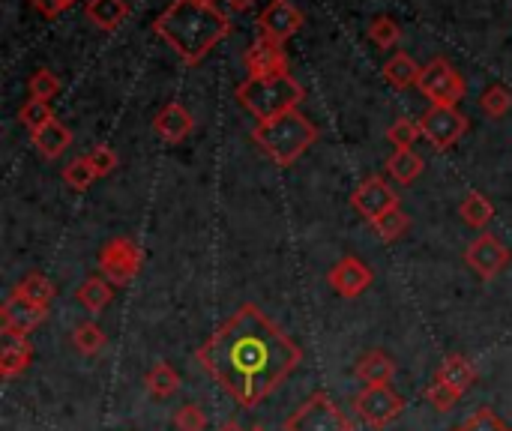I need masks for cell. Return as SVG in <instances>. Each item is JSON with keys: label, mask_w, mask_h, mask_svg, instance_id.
Segmentation results:
<instances>
[{"label": "cell", "mask_w": 512, "mask_h": 431, "mask_svg": "<svg viewBox=\"0 0 512 431\" xmlns=\"http://www.w3.org/2000/svg\"><path fill=\"white\" fill-rule=\"evenodd\" d=\"M201 369L240 408L255 411L303 363V348L255 303H243L201 348Z\"/></svg>", "instance_id": "1"}, {"label": "cell", "mask_w": 512, "mask_h": 431, "mask_svg": "<svg viewBox=\"0 0 512 431\" xmlns=\"http://www.w3.org/2000/svg\"><path fill=\"white\" fill-rule=\"evenodd\" d=\"M153 33L165 39L183 63L198 66L231 33V18L204 0H171L153 21Z\"/></svg>", "instance_id": "2"}, {"label": "cell", "mask_w": 512, "mask_h": 431, "mask_svg": "<svg viewBox=\"0 0 512 431\" xmlns=\"http://www.w3.org/2000/svg\"><path fill=\"white\" fill-rule=\"evenodd\" d=\"M318 135V126L297 108L273 120H264L252 129V141L258 144V150L279 168L294 165L318 141Z\"/></svg>", "instance_id": "3"}, {"label": "cell", "mask_w": 512, "mask_h": 431, "mask_svg": "<svg viewBox=\"0 0 512 431\" xmlns=\"http://www.w3.org/2000/svg\"><path fill=\"white\" fill-rule=\"evenodd\" d=\"M303 99H306V90H303V84L291 72L264 75V78L249 75L237 87V102L252 117H258V123L273 120V117H279L285 111H294Z\"/></svg>", "instance_id": "4"}, {"label": "cell", "mask_w": 512, "mask_h": 431, "mask_svg": "<svg viewBox=\"0 0 512 431\" xmlns=\"http://www.w3.org/2000/svg\"><path fill=\"white\" fill-rule=\"evenodd\" d=\"M417 90L432 102V105H459L468 93V84L462 78V72L447 60V57H435L423 66Z\"/></svg>", "instance_id": "5"}, {"label": "cell", "mask_w": 512, "mask_h": 431, "mask_svg": "<svg viewBox=\"0 0 512 431\" xmlns=\"http://www.w3.org/2000/svg\"><path fill=\"white\" fill-rule=\"evenodd\" d=\"M285 431H354V426L327 393H315L285 420Z\"/></svg>", "instance_id": "6"}, {"label": "cell", "mask_w": 512, "mask_h": 431, "mask_svg": "<svg viewBox=\"0 0 512 431\" xmlns=\"http://www.w3.org/2000/svg\"><path fill=\"white\" fill-rule=\"evenodd\" d=\"M141 264H144V249L129 237H114L99 249V270L114 288L129 285L138 276Z\"/></svg>", "instance_id": "7"}, {"label": "cell", "mask_w": 512, "mask_h": 431, "mask_svg": "<svg viewBox=\"0 0 512 431\" xmlns=\"http://www.w3.org/2000/svg\"><path fill=\"white\" fill-rule=\"evenodd\" d=\"M471 129L468 114H462L456 105H432L423 117H420V132L423 138L435 147V150H450L456 147L465 132Z\"/></svg>", "instance_id": "8"}, {"label": "cell", "mask_w": 512, "mask_h": 431, "mask_svg": "<svg viewBox=\"0 0 512 431\" xmlns=\"http://www.w3.org/2000/svg\"><path fill=\"white\" fill-rule=\"evenodd\" d=\"M354 411L357 417L372 426V429H387L393 426L402 411H405V399L387 384V387H366L357 399H354Z\"/></svg>", "instance_id": "9"}, {"label": "cell", "mask_w": 512, "mask_h": 431, "mask_svg": "<svg viewBox=\"0 0 512 431\" xmlns=\"http://www.w3.org/2000/svg\"><path fill=\"white\" fill-rule=\"evenodd\" d=\"M510 249L504 246V240L501 237H495V234H480L477 240H471L468 243V249H465V264L480 276V279H486V282H492V279H498L504 270H507V264H510Z\"/></svg>", "instance_id": "10"}, {"label": "cell", "mask_w": 512, "mask_h": 431, "mask_svg": "<svg viewBox=\"0 0 512 431\" xmlns=\"http://www.w3.org/2000/svg\"><path fill=\"white\" fill-rule=\"evenodd\" d=\"M351 207L357 216H363L372 225L375 219H381L384 213H390L402 204H399V192H393V186L384 177H366L351 192Z\"/></svg>", "instance_id": "11"}, {"label": "cell", "mask_w": 512, "mask_h": 431, "mask_svg": "<svg viewBox=\"0 0 512 431\" xmlns=\"http://www.w3.org/2000/svg\"><path fill=\"white\" fill-rule=\"evenodd\" d=\"M327 282H330V288H333L339 297L354 300V297H360L363 291L372 288L375 273H372V267H369L366 261L354 258V255H345V258H339L336 267L327 273Z\"/></svg>", "instance_id": "12"}, {"label": "cell", "mask_w": 512, "mask_h": 431, "mask_svg": "<svg viewBox=\"0 0 512 431\" xmlns=\"http://www.w3.org/2000/svg\"><path fill=\"white\" fill-rule=\"evenodd\" d=\"M303 27V12L291 0H270L258 15V36L288 42Z\"/></svg>", "instance_id": "13"}, {"label": "cell", "mask_w": 512, "mask_h": 431, "mask_svg": "<svg viewBox=\"0 0 512 431\" xmlns=\"http://www.w3.org/2000/svg\"><path fill=\"white\" fill-rule=\"evenodd\" d=\"M48 318V309L24 300L18 291H12L0 309V327H3V336H27L30 330H36L42 321Z\"/></svg>", "instance_id": "14"}, {"label": "cell", "mask_w": 512, "mask_h": 431, "mask_svg": "<svg viewBox=\"0 0 512 431\" xmlns=\"http://www.w3.org/2000/svg\"><path fill=\"white\" fill-rule=\"evenodd\" d=\"M243 63H246L249 75H255V78L288 72V51H285V42L258 36V39L246 48Z\"/></svg>", "instance_id": "15"}, {"label": "cell", "mask_w": 512, "mask_h": 431, "mask_svg": "<svg viewBox=\"0 0 512 431\" xmlns=\"http://www.w3.org/2000/svg\"><path fill=\"white\" fill-rule=\"evenodd\" d=\"M195 129V117L180 105V102H168L156 117H153V132L165 141V144H180L192 135Z\"/></svg>", "instance_id": "16"}, {"label": "cell", "mask_w": 512, "mask_h": 431, "mask_svg": "<svg viewBox=\"0 0 512 431\" xmlns=\"http://www.w3.org/2000/svg\"><path fill=\"white\" fill-rule=\"evenodd\" d=\"M354 375L366 384V387H387L396 378V360L384 351H366L357 366Z\"/></svg>", "instance_id": "17"}, {"label": "cell", "mask_w": 512, "mask_h": 431, "mask_svg": "<svg viewBox=\"0 0 512 431\" xmlns=\"http://www.w3.org/2000/svg\"><path fill=\"white\" fill-rule=\"evenodd\" d=\"M129 0H87L84 15L93 27L99 30H117L126 18H129Z\"/></svg>", "instance_id": "18"}, {"label": "cell", "mask_w": 512, "mask_h": 431, "mask_svg": "<svg viewBox=\"0 0 512 431\" xmlns=\"http://www.w3.org/2000/svg\"><path fill=\"white\" fill-rule=\"evenodd\" d=\"M30 141H33V147H36V153L42 159H60L66 153V147L72 144V132L60 120H51L48 126H42L39 132H33Z\"/></svg>", "instance_id": "19"}, {"label": "cell", "mask_w": 512, "mask_h": 431, "mask_svg": "<svg viewBox=\"0 0 512 431\" xmlns=\"http://www.w3.org/2000/svg\"><path fill=\"white\" fill-rule=\"evenodd\" d=\"M435 381H441V384H447V387H453L456 393L465 396L477 384V369H474V363L468 357H447L438 366Z\"/></svg>", "instance_id": "20"}, {"label": "cell", "mask_w": 512, "mask_h": 431, "mask_svg": "<svg viewBox=\"0 0 512 431\" xmlns=\"http://www.w3.org/2000/svg\"><path fill=\"white\" fill-rule=\"evenodd\" d=\"M30 360H33V345H30L27 336L6 339V345L0 351V375L3 378H18V375L27 372Z\"/></svg>", "instance_id": "21"}, {"label": "cell", "mask_w": 512, "mask_h": 431, "mask_svg": "<svg viewBox=\"0 0 512 431\" xmlns=\"http://www.w3.org/2000/svg\"><path fill=\"white\" fill-rule=\"evenodd\" d=\"M420 72H423V66H420L411 54H405V51H396V54L384 63V78H387V84L396 87V90L417 87Z\"/></svg>", "instance_id": "22"}, {"label": "cell", "mask_w": 512, "mask_h": 431, "mask_svg": "<svg viewBox=\"0 0 512 431\" xmlns=\"http://www.w3.org/2000/svg\"><path fill=\"white\" fill-rule=\"evenodd\" d=\"M423 168H426V159H423L414 147H402V150H396V153L387 159V174H390L396 183H402V186L417 183L420 174H423Z\"/></svg>", "instance_id": "23"}, {"label": "cell", "mask_w": 512, "mask_h": 431, "mask_svg": "<svg viewBox=\"0 0 512 431\" xmlns=\"http://www.w3.org/2000/svg\"><path fill=\"white\" fill-rule=\"evenodd\" d=\"M78 303L87 309V312H93V315H99V312H105L108 306H111V300H114V285L105 279V276H87L84 282H81V288H78Z\"/></svg>", "instance_id": "24"}, {"label": "cell", "mask_w": 512, "mask_h": 431, "mask_svg": "<svg viewBox=\"0 0 512 431\" xmlns=\"http://www.w3.org/2000/svg\"><path fill=\"white\" fill-rule=\"evenodd\" d=\"M459 216L465 219V225L483 231V228H489L492 219H495V204H492L486 195H480V192H468V195L462 198V204H459Z\"/></svg>", "instance_id": "25"}, {"label": "cell", "mask_w": 512, "mask_h": 431, "mask_svg": "<svg viewBox=\"0 0 512 431\" xmlns=\"http://www.w3.org/2000/svg\"><path fill=\"white\" fill-rule=\"evenodd\" d=\"M180 384V372L171 363H156L144 378V387L153 399H171L180 390Z\"/></svg>", "instance_id": "26"}, {"label": "cell", "mask_w": 512, "mask_h": 431, "mask_svg": "<svg viewBox=\"0 0 512 431\" xmlns=\"http://www.w3.org/2000/svg\"><path fill=\"white\" fill-rule=\"evenodd\" d=\"M24 300H30V303H36V306H42V309H48L51 306V300H54V294H57V288H54V282L48 279V276H42V273H30V276H24L21 282H18V288H15Z\"/></svg>", "instance_id": "27"}, {"label": "cell", "mask_w": 512, "mask_h": 431, "mask_svg": "<svg viewBox=\"0 0 512 431\" xmlns=\"http://www.w3.org/2000/svg\"><path fill=\"white\" fill-rule=\"evenodd\" d=\"M72 345H75L78 354L96 357V354L105 348V333H102V327H99L96 321H84V324H78V327L72 330Z\"/></svg>", "instance_id": "28"}, {"label": "cell", "mask_w": 512, "mask_h": 431, "mask_svg": "<svg viewBox=\"0 0 512 431\" xmlns=\"http://www.w3.org/2000/svg\"><path fill=\"white\" fill-rule=\"evenodd\" d=\"M18 120H21V126L33 135V132H39L42 126H48L51 120H57V117H54V111H51V102H45V99H27V102L21 105V111H18Z\"/></svg>", "instance_id": "29"}, {"label": "cell", "mask_w": 512, "mask_h": 431, "mask_svg": "<svg viewBox=\"0 0 512 431\" xmlns=\"http://www.w3.org/2000/svg\"><path fill=\"white\" fill-rule=\"evenodd\" d=\"M408 228H411V219H408V213H405L402 207H396V210H390V213H384L381 219L372 222V231H375L384 243H396Z\"/></svg>", "instance_id": "30"}, {"label": "cell", "mask_w": 512, "mask_h": 431, "mask_svg": "<svg viewBox=\"0 0 512 431\" xmlns=\"http://www.w3.org/2000/svg\"><path fill=\"white\" fill-rule=\"evenodd\" d=\"M93 180H96V171H93V165H90L87 156H78V159H72V162L63 168V183H66L72 192H87V189L93 186Z\"/></svg>", "instance_id": "31"}, {"label": "cell", "mask_w": 512, "mask_h": 431, "mask_svg": "<svg viewBox=\"0 0 512 431\" xmlns=\"http://www.w3.org/2000/svg\"><path fill=\"white\" fill-rule=\"evenodd\" d=\"M480 108L489 114V117H504V114H510L512 108V90L510 87H504V84H489L486 90H483V96H480Z\"/></svg>", "instance_id": "32"}, {"label": "cell", "mask_w": 512, "mask_h": 431, "mask_svg": "<svg viewBox=\"0 0 512 431\" xmlns=\"http://www.w3.org/2000/svg\"><path fill=\"white\" fill-rule=\"evenodd\" d=\"M369 39L378 45V48H393L399 39H402V27L396 18L390 15H378L372 24H369Z\"/></svg>", "instance_id": "33"}, {"label": "cell", "mask_w": 512, "mask_h": 431, "mask_svg": "<svg viewBox=\"0 0 512 431\" xmlns=\"http://www.w3.org/2000/svg\"><path fill=\"white\" fill-rule=\"evenodd\" d=\"M60 78L51 72V69H36L33 75H30V81H27V90H30V99H45V102H51L57 93H60Z\"/></svg>", "instance_id": "34"}, {"label": "cell", "mask_w": 512, "mask_h": 431, "mask_svg": "<svg viewBox=\"0 0 512 431\" xmlns=\"http://www.w3.org/2000/svg\"><path fill=\"white\" fill-rule=\"evenodd\" d=\"M420 135H423V132H420V120H408V117H399V120L387 129V138H390V144H396V150L411 147Z\"/></svg>", "instance_id": "35"}, {"label": "cell", "mask_w": 512, "mask_h": 431, "mask_svg": "<svg viewBox=\"0 0 512 431\" xmlns=\"http://www.w3.org/2000/svg\"><path fill=\"white\" fill-rule=\"evenodd\" d=\"M459 399H462V393H456L453 387H447V384H441V381H432L429 390H426V402H429L432 408H438V411L456 408Z\"/></svg>", "instance_id": "36"}, {"label": "cell", "mask_w": 512, "mask_h": 431, "mask_svg": "<svg viewBox=\"0 0 512 431\" xmlns=\"http://www.w3.org/2000/svg\"><path fill=\"white\" fill-rule=\"evenodd\" d=\"M174 426L177 431H204L207 429V414L198 408V405H183V408H177V414H174Z\"/></svg>", "instance_id": "37"}, {"label": "cell", "mask_w": 512, "mask_h": 431, "mask_svg": "<svg viewBox=\"0 0 512 431\" xmlns=\"http://www.w3.org/2000/svg\"><path fill=\"white\" fill-rule=\"evenodd\" d=\"M459 431H512L495 411H489V408H480L477 414H471L468 417V423L462 426Z\"/></svg>", "instance_id": "38"}, {"label": "cell", "mask_w": 512, "mask_h": 431, "mask_svg": "<svg viewBox=\"0 0 512 431\" xmlns=\"http://www.w3.org/2000/svg\"><path fill=\"white\" fill-rule=\"evenodd\" d=\"M87 159H90V165H93V171H96V177H108V174H114V168H117V153H114V147H108V144H99V147H93L90 153H87Z\"/></svg>", "instance_id": "39"}, {"label": "cell", "mask_w": 512, "mask_h": 431, "mask_svg": "<svg viewBox=\"0 0 512 431\" xmlns=\"http://www.w3.org/2000/svg\"><path fill=\"white\" fill-rule=\"evenodd\" d=\"M27 3H30L42 18H48V21H51V18H57L60 12H66V9H72V6H75V0H27Z\"/></svg>", "instance_id": "40"}, {"label": "cell", "mask_w": 512, "mask_h": 431, "mask_svg": "<svg viewBox=\"0 0 512 431\" xmlns=\"http://www.w3.org/2000/svg\"><path fill=\"white\" fill-rule=\"evenodd\" d=\"M234 12H246V9H252L255 6V0H225Z\"/></svg>", "instance_id": "41"}, {"label": "cell", "mask_w": 512, "mask_h": 431, "mask_svg": "<svg viewBox=\"0 0 512 431\" xmlns=\"http://www.w3.org/2000/svg\"><path fill=\"white\" fill-rule=\"evenodd\" d=\"M216 431H246V429H240V423H237V420H228V423H222Z\"/></svg>", "instance_id": "42"}, {"label": "cell", "mask_w": 512, "mask_h": 431, "mask_svg": "<svg viewBox=\"0 0 512 431\" xmlns=\"http://www.w3.org/2000/svg\"><path fill=\"white\" fill-rule=\"evenodd\" d=\"M249 431H267V429H261V426H255V429H249Z\"/></svg>", "instance_id": "43"}, {"label": "cell", "mask_w": 512, "mask_h": 431, "mask_svg": "<svg viewBox=\"0 0 512 431\" xmlns=\"http://www.w3.org/2000/svg\"><path fill=\"white\" fill-rule=\"evenodd\" d=\"M204 3H216V0H204Z\"/></svg>", "instance_id": "44"}]
</instances>
